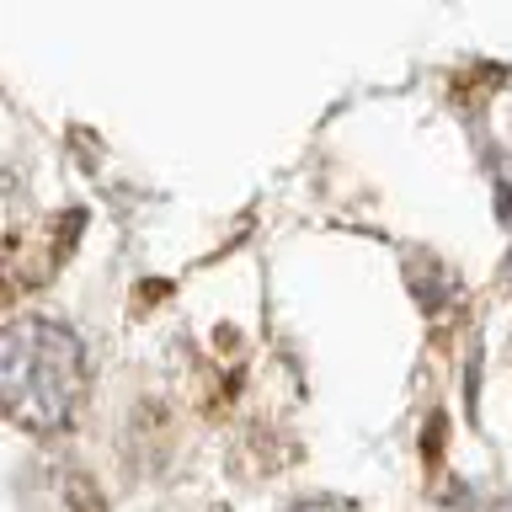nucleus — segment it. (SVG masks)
<instances>
[{"instance_id":"nucleus-1","label":"nucleus","mask_w":512,"mask_h":512,"mask_svg":"<svg viewBox=\"0 0 512 512\" xmlns=\"http://www.w3.org/2000/svg\"><path fill=\"white\" fill-rule=\"evenodd\" d=\"M6 411L27 432H59L75 422L86 395V342L48 315H22L0 336Z\"/></svg>"},{"instance_id":"nucleus-2","label":"nucleus","mask_w":512,"mask_h":512,"mask_svg":"<svg viewBox=\"0 0 512 512\" xmlns=\"http://www.w3.org/2000/svg\"><path fill=\"white\" fill-rule=\"evenodd\" d=\"M288 512H352L347 502H331V496H310V502H294Z\"/></svg>"},{"instance_id":"nucleus-3","label":"nucleus","mask_w":512,"mask_h":512,"mask_svg":"<svg viewBox=\"0 0 512 512\" xmlns=\"http://www.w3.org/2000/svg\"><path fill=\"white\" fill-rule=\"evenodd\" d=\"M502 512H512V496H507V507H502Z\"/></svg>"}]
</instances>
